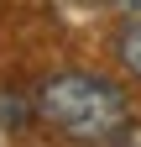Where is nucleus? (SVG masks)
I'll list each match as a JSON object with an SVG mask.
<instances>
[{
    "label": "nucleus",
    "mask_w": 141,
    "mask_h": 147,
    "mask_svg": "<svg viewBox=\"0 0 141 147\" xmlns=\"http://www.w3.org/2000/svg\"><path fill=\"white\" fill-rule=\"evenodd\" d=\"M37 121L47 131H58L63 142H84V147H110L136 126L131 100L115 79H104L94 68H58L42 74L37 89Z\"/></svg>",
    "instance_id": "f257e3e1"
},
{
    "label": "nucleus",
    "mask_w": 141,
    "mask_h": 147,
    "mask_svg": "<svg viewBox=\"0 0 141 147\" xmlns=\"http://www.w3.org/2000/svg\"><path fill=\"white\" fill-rule=\"evenodd\" d=\"M0 126H5L11 137L42 126V121H37V100H31V89H11V95L0 89Z\"/></svg>",
    "instance_id": "f03ea898"
},
{
    "label": "nucleus",
    "mask_w": 141,
    "mask_h": 147,
    "mask_svg": "<svg viewBox=\"0 0 141 147\" xmlns=\"http://www.w3.org/2000/svg\"><path fill=\"white\" fill-rule=\"evenodd\" d=\"M110 53H115V63L141 84V21H120L115 37H110Z\"/></svg>",
    "instance_id": "7ed1b4c3"
},
{
    "label": "nucleus",
    "mask_w": 141,
    "mask_h": 147,
    "mask_svg": "<svg viewBox=\"0 0 141 147\" xmlns=\"http://www.w3.org/2000/svg\"><path fill=\"white\" fill-rule=\"evenodd\" d=\"M104 5H110L120 21H141V0H104Z\"/></svg>",
    "instance_id": "20e7f679"
}]
</instances>
